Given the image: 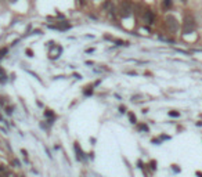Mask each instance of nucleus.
<instances>
[{"mask_svg":"<svg viewBox=\"0 0 202 177\" xmlns=\"http://www.w3.org/2000/svg\"><path fill=\"white\" fill-rule=\"evenodd\" d=\"M195 29V22H194V19L188 17V15H186V18H184V24H183V35H188L191 32H194Z\"/></svg>","mask_w":202,"mask_h":177,"instance_id":"obj_1","label":"nucleus"},{"mask_svg":"<svg viewBox=\"0 0 202 177\" xmlns=\"http://www.w3.org/2000/svg\"><path fill=\"white\" fill-rule=\"evenodd\" d=\"M166 25H168V28H169L172 32L179 31V21H177L176 17H173V15H168V17H166Z\"/></svg>","mask_w":202,"mask_h":177,"instance_id":"obj_2","label":"nucleus"},{"mask_svg":"<svg viewBox=\"0 0 202 177\" xmlns=\"http://www.w3.org/2000/svg\"><path fill=\"white\" fill-rule=\"evenodd\" d=\"M120 15L123 17V18H129L130 15H132V7H130V4L127 3V1H123L122 4H120Z\"/></svg>","mask_w":202,"mask_h":177,"instance_id":"obj_3","label":"nucleus"},{"mask_svg":"<svg viewBox=\"0 0 202 177\" xmlns=\"http://www.w3.org/2000/svg\"><path fill=\"white\" fill-rule=\"evenodd\" d=\"M144 21L148 24V25H152V24H154V14H152L151 10H147L144 13Z\"/></svg>","mask_w":202,"mask_h":177,"instance_id":"obj_4","label":"nucleus"},{"mask_svg":"<svg viewBox=\"0 0 202 177\" xmlns=\"http://www.w3.org/2000/svg\"><path fill=\"white\" fill-rule=\"evenodd\" d=\"M75 151H76V158H78V161H83L85 159V154L80 150V147L78 145V143H75Z\"/></svg>","mask_w":202,"mask_h":177,"instance_id":"obj_5","label":"nucleus"},{"mask_svg":"<svg viewBox=\"0 0 202 177\" xmlns=\"http://www.w3.org/2000/svg\"><path fill=\"white\" fill-rule=\"evenodd\" d=\"M61 51H63L61 47H58V50H57V47H54V51H50V58L51 60H57L60 57V54H61Z\"/></svg>","mask_w":202,"mask_h":177,"instance_id":"obj_6","label":"nucleus"},{"mask_svg":"<svg viewBox=\"0 0 202 177\" xmlns=\"http://www.w3.org/2000/svg\"><path fill=\"white\" fill-rule=\"evenodd\" d=\"M56 28L60 29V31H67V29H69V24H68V22H65V21H63V22H58Z\"/></svg>","mask_w":202,"mask_h":177,"instance_id":"obj_7","label":"nucleus"},{"mask_svg":"<svg viewBox=\"0 0 202 177\" xmlns=\"http://www.w3.org/2000/svg\"><path fill=\"white\" fill-rule=\"evenodd\" d=\"M169 116H172V118H179L180 114H179V111H170V112H169Z\"/></svg>","mask_w":202,"mask_h":177,"instance_id":"obj_8","label":"nucleus"},{"mask_svg":"<svg viewBox=\"0 0 202 177\" xmlns=\"http://www.w3.org/2000/svg\"><path fill=\"white\" fill-rule=\"evenodd\" d=\"M172 6V0H164V7L165 8H169Z\"/></svg>","mask_w":202,"mask_h":177,"instance_id":"obj_9","label":"nucleus"},{"mask_svg":"<svg viewBox=\"0 0 202 177\" xmlns=\"http://www.w3.org/2000/svg\"><path fill=\"white\" fill-rule=\"evenodd\" d=\"M129 119H130V122H132V123H136V115L134 114H129Z\"/></svg>","mask_w":202,"mask_h":177,"instance_id":"obj_10","label":"nucleus"},{"mask_svg":"<svg viewBox=\"0 0 202 177\" xmlns=\"http://www.w3.org/2000/svg\"><path fill=\"white\" fill-rule=\"evenodd\" d=\"M139 130H143V132H148V126H147V125H139Z\"/></svg>","mask_w":202,"mask_h":177,"instance_id":"obj_11","label":"nucleus"},{"mask_svg":"<svg viewBox=\"0 0 202 177\" xmlns=\"http://www.w3.org/2000/svg\"><path fill=\"white\" fill-rule=\"evenodd\" d=\"M13 162H14V165H15L17 167H19V166H21V163H19V161H17V159H14Z\"/></svg>","mask_w":202,"mask_h":177,"instance_id":"obj_12","label":"nucleus"},{"mask_svg":"<svg viewBox=\"0 0 202 177\" xmlns=\"http://www.w3.org/2000/svg\"><path fill=\"white\" fill-rule=\"evenodd\" d=\"M6 53H7V49H3V50L0 51V57H3V56H4Z\"/></svg>","mask_w":202,"mask_h":177,"instance_id":"obj_13","label":"nucleus"},{"mask_svg":"<svg viewBox=\"0 0 202 177\" xmlns=\"http://www.w3.org/2000/svg\"><path fill=\"white\" fill-rule=\"evenodd\" d=\"M119 111L122 112V114H125V112H126V108H125V107H120V108H119Z\"/></svg>","mask_w":202,"mask_h":177,"instance_id":"obj_14","label":"nucleus"},{"mask_svg":"<svg viewBox=\"0 0 202 177\" xmlns=\"http://www.w3.org/2000/svg\"><path fill=\"white\" fill-rule=\"evenodd\" d=\"M6 112H7L8 115H11V108H7V109H6Z\"/></svg>","mask_w":202,"mask_h":177,"instance_id":"obj_15","label":"nucleus"},{"mask_svg":"<svg viewBox=\"0 0 202 177\" xmlns=\"http://www.w3.org/2000/svg\"><path fill=\"white\" fill-rule=\"evenodd\" d=\"M26 54H28L29 57H32V51L31 50H26Z\"/></svg>","mask_w":202,"mask_h":177,"instance_id":"obj_16","label":"nucleus"},{"mask_svg":"<svg viewBox=\"0 0 202 177\" xmlns=\"http://www.w3.org/2000/svg\"><path fill=\"white\" fill-rule=\"evenodd\" d=\"M197 176H198V177H202V173H199V172H197Z\"/></svg>","mask_w":202,"mask_h":177,"instance_id":"obj_17","label":"nucleus"},{"mask_svg":"<svg viewBox=\"0 0 202 177\" xmlns=\"http://www.w3.org/2000/svg\"><path fill=\"white\" fill-rule=\"evenodd\" d=\"M15 1H18V0H10V3H15Z\"/></svg>","mask_w":202,"mask_h":177,"instance_id":"obj_18","label":"nucleus"},{"mask_svg":"<svg viewBox=\"0 0 202 177\" xmlns=\"http://www.w3.org/2000/svg\"><path fill=\"white\" fill-rule=\"evenodd\" d=\"M0 122H4V119H3V118H1V116H0Z\"/></svg>","mask_w":202,"mask_h":177,"instance_id":"obj_19","label":"nucleus"},{"mask_svg":"<svg viewBox=\"0 0 202 177\" xmlns=\"http://www.w3.org/2000/svg\"><path fill=\"white\" fill-rule=\"evenodd\" d=\"M181 1H183V3H187V0H181Z\"/></svg>","mask_w":202,"mask_h":177,"instance_id":"obj_20","label":"nucleus"},{"mask_svg":"<svg viewBox=\"0 0 202 177\" xmlns=\"http://www.w3.org/2000/svg\"><path fill=\"white\" fill-rule=\"evenodd\" d=\"M0 177H4V176H0Z\"/></svg>","mask_w":202,"mask_h":177,"instance_id":"obj_21","label":"nucleus"}]
</instances>
